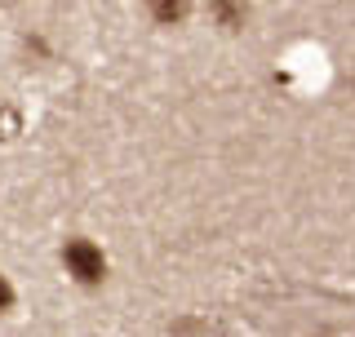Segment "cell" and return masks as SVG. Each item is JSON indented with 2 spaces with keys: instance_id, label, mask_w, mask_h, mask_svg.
<instances>
[{
  "instance_id": "cell-4",
  "label": "cell",
  "mask_w": 355,
  "mask_h": 337,
  "mask_svg": "<svg viewBox=\"0 0 355 337\" xmlns=\"http://www.w3.org/2000/svg\"><path fill=\"white\" fill-rule=\"evenodd\" d=\"M9 306H14V288H9V279L0 275V316H5Z\"/></svg>"
},
{
  "instance_id": "cell-3",
  "label": "cell",
  "mask_w": 355,
  "mask_h": 337,
  "mask_svg": "<svg viewBox=\"0 0 355 337\" xmlns=\"http://www.w3.org/2000/svg\"><path fill=\"white\" fill-rule=\"evenodd\" d=\"M151 5V14L164 22V27H173V22H182L187 18V5H191V0H147Z\"/></svg>"
},
{
  "instance_id": "cell-1",
  "label": "cell",
  "mask_w": 355,
  "mask_h": 337,
  "mask_svg": "<svg viewBox=\"0 0 355 337\" xmlns=\"http://www.w3.org/2000/svg\"><path fill=\"white\" fill-rule=\"evenodd\" d=\"M62 266H67V275L80 279V284H103V275H107L103 249H98V244H89V240H67Z\"/></svg>"
},
{
  "instance_id": "cell-2",
  "label": "cell",
  "mask_w": 355,
  "mask_h": 337,
  "mask_svg": "<svg viewBox=\"0 0 355 337\" xmlns=\"http://www.w3.org/2000/svg\"><path fill=\"white\" fill-rule=\"evenodd\" d=\"M214 18L227 31H236V27H244V18H249V5H244V0H214Z\"/></svg>"
}]
</instances>
